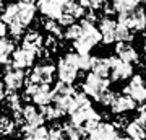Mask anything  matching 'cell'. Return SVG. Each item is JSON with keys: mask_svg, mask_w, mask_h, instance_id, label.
Instances as JSON below:
<instances>
[{"mask_svg": "<svg viewBox=\"0 0 146 140\" xmlns=\"http://www.w3.org/2000/svg\"><path fill=\"white\" fill-rule=\"evenodd\" d=\"M81 33H83V26H81V23H75V25L68 26L67 31L63 33V38L65 39H68V41H78L80 36H81Z\"/></svg>", "mask_w": 146, "mask_h": 140, "instance_id": "obj_30", "label": "cell"}, {"mask_svg": "<svg viewBox=\"0 0 146 140\" xmlns=\"http://www.w3.org/2000/svg\"><path fill=\"white\" fill-rule=\"evenodd\" d=\"M78 54L76 52H67L57 64V75L58 82L72 85L78 78Z\"/></svg>", "mask_w": 146, "mask_h": 140, "instance_id": "obj_2", "label": "cell"}, {"mask_svg": "<svg viewBox=\"0 0 146 140\" xmlns=\"http://www.w3.org/2000/svg\"><path fill=\"white\" fill-rule=\"evenodd\" d=\"M133 39V31L125 25H119L117 23V29H115V41L119 42H130Z\"/></svg>", "mask_w": 146, "mask_h": 140, "instance_id": "obj_28", "label": "cell"}, {"mask_svg": "<svg viewBox=\"0 0 146 140\" xmlns=\"http://www.w3.org/2000/svg\"><path fill=\"white\" fill-rule=\"evenodd\" d=\"M115 54H117V57L120 60H123L127 64H136L140 60V56H138V52L133 46H131L130 42H117V46H115Z\"/></svg>", "mask_w": 146, "mask_h": 140, "instance_id": "obj_15", "label": "cell"}, {"mask_svg": "<svg viewBox=\"0 0 146 140\" xmlns=\"http://www.w3.org/2000/svg\"><path fill=\"white\" fill-rule=\"evenodd\" d=\"M21 117H23V122L28 127H41L44 125V116H42L41 109L34 106V104H26L21 108Z\"/></svg>", "mask_w": 146, "mask_h": 140, "instance_id": "obj_12", "label": "cell"}, {"mask_svg": "<svg viewBox=\"0 0 146 140\" xmlns=\"http://www.w3.org/2000/svg\"><path fill=\"white\" fill-rule=\"evenodd\" d=\"M110 108H112V113H114V114L122 116L123 113L133 111V109L136 108V103L130 98V96H127V94H117Z\"/></svg>", "mask_w": 146, "mask_h": 140, "instance_id": "obj_16", "label": "cell"}, {"mask_svg": "<svg viewBox=\"0 0 146 140\" xmlns=\"http://www.w3.org/2000/svg\"><path fill=\"white\" fill-rule=\"evenodd\" d=\"M63 134H65V139L67 140H86V135L80 127L73 125L72 122H67V124H62Z\"/></svg>", "mask_w": 146, "mask_h": 140, "instance_id": "obj_23", "label": "cell"}, {"mask_svg": "<svg viewBox=\"0 0 146 140\" xmlns=\"http://www.w3.org/2000/svg\"><path fill=\"white\" fill-rule=\"evenodd\" d=\"M36 7L42 15L47 16V20H55L57 21L58 18L63 15L65 2H63V0H41V2L36 3Z\"/></svg>", "mask_w": 146, "mask_h": 140, "instance_id": "obj_10", "label": "cell"}, {"mask_svg": "<svg viewBox=\"0 0 146 140\" xmlns=\"http://www.w3.org/2000/svg\"><path fill=\"white\" fill-rule=\"evenodd\" d=\"M123 94L130 96L135 103H146V82L143 75H133L130 78V82L125 85Z\"/></svg>", "mask_w": 146, "mask_h": 140, "instance_id": "obj_5", "label": "cell"}, {"mask_svg": "<svg viewBox=\"0 0 146 140\" xmlns=\"http://www.w3.org/2000/svg\"><path fill=\"white\" fill-rule=\"evenodd\" d=\"M0 7H2V3H0Z\"/></svg>", "mask_w": 146, "mask_h": 140, "instance_id": "obj_45", "label": "cell"}, {"mask_svg": "<svg viewBox=\"0 0 146 140\" xmlns=\"http://www.w3.org/2000/svg\"><path fill=\"white\" fill-rule=\"evenodd\" d=\"M91 73L98 77L107 78L110 75V60L109 57H93L91 62Z\"/></svg>", "mask_w": 146, "mask_h": 140, "instance_id": "obj_17", "label": "cell"}, {"mask_svg": "<svg viewBox=\"0 0 146 140\" xmlns=\"http://www.w3.org/2000/svg\"><path fill=\"white\" fill-rule=\"evenodd\" d=\"M63 13H67V15L73 16L76 20V18H83L86 10L80 5V2H65V10H63Z\"/></svg>", "mask_w": 146, "mask_h": 140, "instance_id": "obj_24", "label": "cell"}, {"mask_svg": "<svg viewBox=\"0 0 146 140\" xmlns=\"http://www.w3.org/2000/svg\"><path fill=\"white\" fill-rule=\"evenodd\" d=\"M115 96H117V94H115L112 90H106L101 96H98V98H96V101H98L99 104H102V106H112Z\"/></svg>", "mask_w": 146, "mask_h": 140, "instance_id": "obj_31", "label": "cell"}, {"mask_svg": "<svg viewBox=\"0 0 146 140\" xmlns=\"http://www.w3.org/2000/svg\"><path fill=\"white\" fill-rule=\"evenodd\" d=\"M110 60V80L112 82H120L127 80L133 75V65L120 60L119 57H109Z\"/></svg>", "mask_w": 146, "mask_h": 140, "instance_id": "obj_11", "label": "cell"}, {"mask_svg": "<svg viewBox=\"0 0 146 140\" xmlns=\"http://www.w3.org/2000/svg\"><path fill=\"white\" fill-rule=\"evenodd\" d=\"M0 117H2V111H0Z\"/></svg>", "mask_w": 146, "mask_h": 140, "instance_id": "obj_44", "label": "cell"}, {"mask_svg": "<svg viewBox=\"0 0 146 140\" xmlns=\"http://www.w3.org/2000/svg\"><path fill=\"white\" fill-rule=\"evenodd\" d=\"M55 70L57 67L52 65V64H39L31 70V73L28 75L26 83H34V85H50L54 80V75H55Z\"/></svg>", "mask_w": 146, "mask_h": 140, "instance_id": "obj_3", "label": "cell"}, {"mask_svg": "<svg viewBox=\"0 0 146 140\" xmlns=\"http://www.w3.org/2000/svg\"><path fill=\"white\" fill-rule=\"evenodd\" d=\"M7 98V90H5V85L0 83V101H3Z\"/></svg>", "mask_w": 146, "mask_h": 140, "instance_id": "obj_39", "label": "cell"}, {"mask_svg": "<svg viewBox=\"0 0 146 140\" xmlns=\"http://www.w3.org/2000/svg\"><path fill=\"white\" fill-rule=\"evenodd\" d=\"M143 65H145V70H146V56H145V62H143Z\"/></svg>", "mask_w": 146, "mask_h": 140, "instance_id": "obj_41", "label": "cell"}, {"mask_svg": "<svg viewBox=\"0 0 146 140\" xmlns=\"http://www.w3.org/2000/svg\"><path fill=\"white\" fill-rule=\"evenodd\" d=\"M15 121L8 117V116H2L0 117V135H11L15 132Z\"/></svg>", "mask_w": 146, "mask_h": 140, "instance_id": "obj_29", "label": "cell"}, {"mask_svg": "<svg viewBox=\"0 0 146 140\" xmlns=\"http://www.w3.org/2000/svg\"><path fill=\"white\" fill-rule=\"evenodd\" d=\"M138 5L140 3L135 0H115V2H112V8L119 15H130L131 11H135L138 8Z\"/></svg>", "mask_w": 146, "mask_h": 140, "instance_id": "obj_21", "label": "cell"}, {"mask_svg": "<svg viewBox=\"0 0 146 140\" xmlns=\"http://www.w3.org/2000/svg\"><path fill=\"white\" fill-rule=\"evenodd\" d=\"M117 139H119V132L109 122H101L88 135V140H117Z\"/></svg>", "mask_w": 146, "mask_h": 140, "instance_id": "obj_13", "label": "cell"}, {"mask_svg": "<svg viewBox=\"0 0 146 140\" xmlns=\"http://www.w3.org/2000/svg\"><path fill=\"white\" fill-rule=\"evenodd\" d=\"M21 44L26 46V47H31L34 51H39V49L44 46V38H42V34L39 31L31 29V31H28L26 34L23 36V42H21Z\"/></svg>", "mask_w": 146, "mask_h": 140, "instance_id": "obj_19", "label": "cell"}, {"mask_svg": "<svg viewBox=\"0 0 146 140\" xmlns=\"http://www.w3.org/2000/svg\"><path fill=\"white\" fill-rule=\"evenodd\" d=\"M25 83H26V75H25V72L23 70H18V68H13L10 64L7 67L5 73H3L5 90H8V93H16Z\"/></svg>", "mask_w": 146, "mask_h": 140, "instance_id": "obj_8", "label": "cell"}, {"mask_svg": "<svg viewBox=\"0 0 146 140\" xmlns=\"http://www.w3.org/2000/svg\"><path fill=\"white\" fill-rule=\"evenodd\" d=\"M109 85H110L109 78H102V77L94 75V73H89L81 88H83V93L86 96H91V98L96 99L98 96H101L104 93L106 90H109Z\"/></svg>", "mask_w": 146, "mask_h": 140, "instance_id": "obj_4", "label": "cell"}, {"mask_svg": "<svg viewBox=\"0 0 146 140\" xmlns=\"http://www.w3.org/2000/svg\"><path fill=\"white\" fill-rule=\"evenodd\" d=\"M117 140H135V139H130V137H119Z\"/></svg>", "mask_w": 146, "mask_h": 140, "instance_id": "obj_40", "label": "cell"}, {"mask_svg": "<svg viewBox=\"0 0 146 140\" xmlns=\"http://www.w3.org/2000/svg\"><path fill=\"white\" fill-rule=\"evenodd\" d=\"M57 23L60 26H67V28H68V26L75 25V18H73V16H70V15H67V13H63V15L57 20Z\"/></svg>", "mask_w": 146, "mask_h": 140, "instance_id": "obj_34", "label": "cell"}, {"mask_svg": "<svg viewBox=\"0 0 146 140\" xmlns=\"http://www.w3.org/2000/svg\"><path fill=\"white\" fill-rule=\"evenodd\" d=\"M7 29H8V28H7V25L3 23V20L0 18V38H5L7 36Z\"/></svg>", "mask_w": 146, "mask_h": 140, "instance_id": "obj_38", "label": "cell"}, {"mask_svg": "<svg viewBox=\"0 0 146 140\" xmlns=\"http://www.w3.org/2000/svg\"><path fill=\"white\" fill-rule=\"evenodd\" d=\"M36 59H37V51L21 44L18 49H15L13 56H11V67L18 68V70H25V68L31 67Z\"/></svg>", "mask_w": 146, "mask_h": 140, "instance_id": "obj_6", "label": "cell"}, {"mask_svg": "<svg viewBox=\"0 0 146 140\" xmlns=\"http://www.w3.org/2000/svg\"><path fill=\"white\" fill-rule=\"evenodd\" d=\"M0 77H2V67H0Z\"/></svg>", "mask_w": 146, "mask_h": 140, "instance_id": "obj_43", "label": "cell"}, {"mask_svg": "<svg viewBox=\"0 0 146 140\" xmlns=\"http://www.w3.org/2000/svg\"><path fill=\"white\" fill-rule=\"evenodd\" d=\"M15 52V42L8 38H0V64H8Z\"/></svg>", "mask_w": 146, "mask_h": 140, "instance_id": "obj_20", "label": "cell"}, {"mask_svg": "<svg viewBox=\"0 0 146 140\" xmlns=\"http://www.w3.org/2000/svg\"><path fill=\"white\" fill-rule=\"evenodd\" d=\"M91 62H93V57L89 54H78V68L80 70H91Z\"/></svg>", "mask_w": 146, "mask_h": 140, "instance_id": "obj_33", "label": "cell"}, {"mask_svg": "<svg viewBox=\"0 0 146 140\" xmlns=\"http://www.w3.org/2000/svg\"><path fill=\"white\" fill-rule=\"evenodd\" d=\"M138 113H140V117H138V121H140L143 125H146V103H143L138 108Z\"/></svg>", "mask_w": 146, "mask_h": 140, "instance_id": "obj_37", "label": "cell"}, {"mask_svg": "<svg viewBox=\"0 0 146 140\" xmlns=\"http://www.w3.org/2000/svg\"><path fill=\"white\" fill-rule=\"evenodd\" d=\"M99 33L104 44H112L115 42V29H117V21H114L110 16H102L99 18Z\"/></svg>", "mask_w": 146, "mask_h": 140, "instance_id": "obj_14", "label": "cell"}, {"mask_svg": "<svg viewBox=\"0 0 146 140\" xmlns=\"http://www.w3.org/2000/svg\"><path fill=\"white\" fill-rule=\"evenodd\" d=\"M21 132H23V140H47V137H49V129L44 125H41V127L23 125Z\"/></svg>", "mask_w": 146, "mask_h": 140, "instance_id": "obj_18", "label": "cell"}, {"mask_svg": "<svg viewBox=\"0 0 146 140\" xmlns=\"http://www.w3.org/2000/svg\"><path fill=\"white\" fill-rule=\"evenodd\" d=\"M119 25H125L131 31H143L146 28V11L143 8H136L130 15H119Z\"/></svg>", "mask_w": 146, "mask_h": 140, "instance_id": "obj_9", "label": "cell"}, {"mask_svg": "<svg viewBox=\"0 0 146 140\" xmlns=\"http://www.w3.org/2000/svg\"><path fill=\"white\" fill-rule=\"evenodd\" d=\"M125 130H127V135H128L130 139L143 140V139L146 137V125H143L138 119L128 122V125H127Z\"/></svg>", "mask_w": 146, "mask_h": 140, "instance_id": "obj_22", "label": "cell"}, {"mask_svg": "<svg viewBox=\"0 0 146 140\" xmlns=\"http://www.w3.org/2000/svg\"><path fill=\"white\" fill-rule=\"evenodd\" d=\"M5 104L7 109H10L13 114H16L21 111V96L18 93H8L5 98Z\"/></svg>", "mask_w": 146, "mask_h": 140, "instance_id": "obj_26", "label": "cell"}, {"mask_svg": "<svg viewBox=\"0 0 146 140\" xmlns=\"http://www.w3.org/2000/svg\"><path fill=\"white\" fill-rule=\"evenodd\" d=\"M70 114V119H72V124L83 129L84 125H88L89 122H94V121H101V116L96 113V109L88 104V106H83V108L73 109L68 113Z\"/></svg>", "mask_w": 146, "mask_h": 140, "instance_id": "obj_7", "label": "cell"}, {"mask_svg": "<svg viewBox=\"0 0 146 140\" xmlns=\"http://www.w3.org/2000/svg\"><path fill=\"white\" fill-rule=\"evenodd\" d=\"M81 26H83V33L80 36L78 41H75V49H76V54H89V51L96 47L102 41L101 38L99 29L93 25V23H88V21H81Z\"/></svg>", "mask_w": 146, "mask_h": 140, "instance_id": "obj_1", "label": "cell"}, {"mask_svg": "<svg viewBox=\"0 0 146 140\" xmlns=\"http://www.w3.org/2000/svg\"><path fill=\"white\" fill-rule=\"evenodd\" d=\"M145 51H146V34H145Z\"/></svg>", "mask_w": 146, "mask_h": 140, "instance_id": "obj_42", "label": "cell"}, {"mask_svg": "<svg viewBox=\"0 0 146 140\" xmlns=\"http://www.w3.org/2000/svg\"><path fill=\"white\" fill-rule=\"evenodd\" d=\"M115 129H127V125H128V119H127L125 116H117V119L112 122Z\"/></svg>", "mask_w": 146, "mask_h": 140, "instance_id": "obj_36", "label": "cell"}, {"mask_svg": "<svg viewBox=\"0 0 146 140\" xmlns=\"http://www.w3.org/2000/svg\"><path fill=\"white\" fill-rule=\"evenodd\" d=\"M41 109L42 116H44V119L47 121H55V119H60L65 113L60 111L57 106H54V104H49V106H44V108H39Z\"/></svg>", "mask_w": 146, "mask_h": 140, "instance_id": "obj_27", "label": "cell"}, {"mask_svg": "<svg viewBox=\"0 0 146 140\" xmlns=\"http://www.w3.org/2000/svg\"><path fill=\"white\" fill-rule=\"evenodd\" d=\"M42 26H44V29L49 33V36L55 38V39H58V38H63L62 26L58 25L55 20H44V21H42Z\"/></svg>", "mask_w": 146, "mask_h": 140, "instance_id": "obj_25", "label": "cell"}, {"mask_svg": "<svg viewBox=\"0 0 146 140\" xmlns=\"http://www.w3.org/2000/svg\"><path fill=\"white\" fill-rule=\"evenodd\" d=\"M44 49H47L49 52H54L57 49V39L52 36H47V39L44 41Z\"/></svg>", "mask_w": 146, "mask_h": 140, "instance_id": "obj_35", "label": "cell"}, {"mask_svg": "<svg viewBox=\"0 0 146 140\" xmlns=\"http://www.w3.org/2000/svg\"><path fill=\"white\" fill-rule=\"evenodd\" d=\"M47 140H67L65 139V134H63L62 125L54 124L52 127L49 129V137H47Z\"/></svg>", "mask_w": 146, "mask_h": 140, "instance_id": "obj_32", "label": "cell"}]
</instances>
